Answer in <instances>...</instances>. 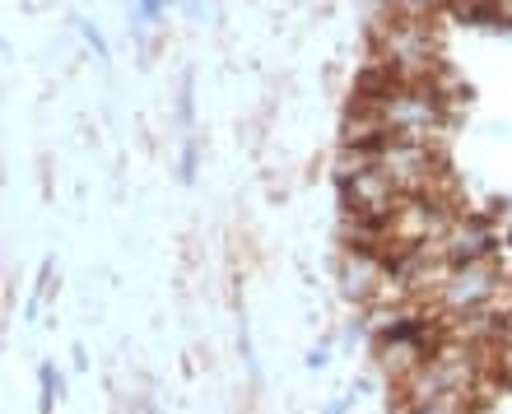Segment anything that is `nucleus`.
<instances>
[{"label": "nucleus", "instance_id": "obj_2", "mask_svg": "<svg viewBox=\"0 0 512 414\" xmlns=\"http://www.w3.org/2000/svg\"><path fill=\"white\" fill-rule=\"evenodd\" d=\"M503 289H508V270L494 256H480V261H466V266L447 270L443 289L433 298V312L438 317H466V312L489 308Z\"/></svg>", "mask_w": 512, "mask_h": 414}, {"label": "nucleus", "instance_id": "obj_3", "mask_svg": "<svg viewBox=\"0 0 512 414\" xmlns=\"http://www.w3.org/2000/svg\"><path fill=\"white\" fill-rule=\"evenodd\" d=\"M433 252L443 256L447 266H466V261H480V256H494V228L480 219V214H457L447 233L433 242Z\"/></svg>", "mask_w": 512, "mask_h": 414}, {"label": "nucleus", "instance_id": "obj_5", "mask_svg": "<svg viewBox=\"0 0 512 414\" xmlns=\"http://www.w3.org/2000/svg\"><path fill=\"white\" fill-rule=\"evenodd\" d=\"M499 5H503V0H447V10L466 14V19H489Z\"/></svg>", "mask_w": 512, "mask_h": 414}, {"label": "nucleus", "instance_id": "obj_4", "mask_svg": "<svg viewBox=\"0 0 512 414\" xmlns=\"http://www.w3.org/2000/svg\"><path fill=\"white\" fill-rule=\"evenodd\" d=\"M340 191H345V214H373V219H387L391 205H396V182L382 173L378 163L373 168H359V173L340 177Z\"/></svg>", "mask_w": 512, "mask_h": 414}, {"label": "nucleus", "instance_id": "obj_1", "mask_svg": "<svg viewBox=\"0 0 512 414\" xmlns=\"http://www.w3.org/2000/svg\"><path fill=\"white\" fill-rule=\"evenodd\" d=\"M373 61L387 66L396 80L419 84L433 80L443 61H438V33H433V19H378L373 24Z\"/></svg>", "mask_w": 512, "mask_h": 414}]
</instances>
